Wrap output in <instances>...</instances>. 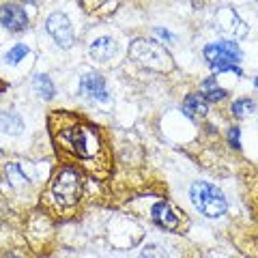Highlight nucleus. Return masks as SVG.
Segmentation results:
<instances>
[{
    "label": "nucleus",
    "instance_id": "2",
    "mask_svg": "<svg viewBox=\"0 0 258 258\" xmlns=\"http://www.w3.org/2000/svg\"><path fill=\"white\" fill-rule=\"evenodd\" d=\"M189 198L194 207L198 209L205 217H222L228 209V203H226V196L222 194V189H217L215 185L207 183V181H196L189 187Z\"/></svg>",
    "mask_w": 258,
    "mask_h": 258
},
{
    "label": "nucleus",
    "instance_id": "10",
    "mask_svg": "<svg viewBox=\"0 0 258 258\" xmlns=\"http://www.w3.org/2000/svg\"><path fill=\"white\" fill-rule=\"evenodd\" d=\"M151 217H153V222L157 226H161L164 230H179V226H181L179 213L174 211V207L168 203V200H161V203H157L153 207Z\"/></svg>",
    "mask_w": 258,
    "mask_h": 258
},
{
    "label": "nucleus",
    "instance_id": "19",
    "mask_svg": "<svg viewBox=\"0 0 258 258\" xmlns=\"http://www.w3.org/2000/svg\"><path fill=\"white\" fill-rule=\"evenodd\" d=\"M140 258H170V254H168L166 249L161 245H157V243H149V245L142 247Z\"/></svg>",
    "mask_w": 258,
    "mask_h": 258
},
{
    "label": "nucleus",
    "instance_id": "14",
    "mask_svg": "<svg viewBox=\"0 0 258 258\" xmlns=\"http://www.w3.org/2000/svg\"><path fill=\"white\" fill-rule=\"evenodd\" d=\"M32 91L41 97V99H52V97L56 95V88L52 84V80H50V76H45V74L35 76V80H32Z\"/></svg>",
    "mask_w": 258,
    "mask_h": 258
},
{
    "label": "nucleus",
    "instance_id": "13",
    "mask_svg": "<svg viewBox=\"0 0 258 258\" xmlns=\"http://www.w3.org/2000/svg\"><path fill=\"white\" fill-rule=\"evenodd\" d=\"M200 95H203L205 101H222L226 97V91L217 84L215 78H207L203 84H200Z\"/></svg>",
    "mask_w": 258,
    "mask_h": 258
},
{
    "label": "nucleus",
    "instance_id": "5",
    "mask_svg": "<svg viewBox=\"0 0 258 258\" xmlns=\"http://www.w3.org/2000/svg\"><path fill=\"white\" fill-rule=\"evenodd\" d=\"M50 191H52L54 203L58 207H62V209L74 207V205H78L80 191H82V176H80L76 168L64 166L54 174Z\"/></svg>",
    "mask_w": 258,
    "mask_h": 258
},
{
    "label": "nucleus",
    "instance_id": "22",
    "mask_svg": "<svg viewBox=\"0 0 258 258\" xmlns=\"http://www.w3.org/2000/svg\"><path fill=\"white\" fill-rule=\"evenodd\" d=\"M3 258H20V256H18V254H15V252H9V254H5Z\"/></svg>",
    "mask_w": 258,
    "mask_h": 258
},
{
    "label": "nucleus",
    "instance_id": "6",
    "mask_svg": "<svg viewBox=\"0 0 258 258\" xmlns=\"http://www.w3.org/2000/svg\"><path fill=\"white\" fill-rule=\"evenodd\" d=\"M78 93L86 97V99H93L99 103H110V93H108L106 80H103V76L95 74V71H88V74L80 78Z\"/></svg>",
    "mask_w": 258,
    "mask_h": 258
},
{
    "label": "nucleus",
    "instance_id": "8",
    "mask_svg": "<svg viewBox=\"0 0 258 258\" xmlns=\"http://www.w3.org/2000/svg\"><path fill=\"white\" fill-rule=\"evenodd\" d=\"M0 24L11 32H22L28 26V15L20 5L7 3V5L0 7Z\"/></svg>",
    "mask_w": 258,
    "mask_h": 258
},
{
    "label": "nucleus",
    "instance_id": "4",
    "mask_svg": "<svg viewBox=\"0 0 258 258\" xmlns=\"http://www.w3.org/2000/svg\"><path fill=\"white\" fill-rule=\"evenodd\" d=\"M205 58L215 74H220V71H232V74L241 76L239 62L243 58V52H241V47L235 41H230V39L205 45Z\"/></svg>",
    "mask_w": 258,
    "mask_h": 258
},
{
    "label": "nucleus",
    "instance_id": "9",
    "mask_svg": "<svg viewBox=\"0 0 258 258\" xmlns=\"http://www.w3.org/2000/svg\"><path fill=\"white\" fill-rule=\"evenodd\" d=\"M215 22H217V26H220L224 32H228V35H232V37H243V35H247L245 24L241 22L237 11L230 9V7H222V9L215 13Z\"/></svg>",
    "mask_w": 258,
    "mask_h": 258
},
{
    "label": "nucleus",
    "instance_id": "7",
    "mask_svg": "<svg viewBox=\"0 0 258 258\" xmlns=\"http://www.w3.org/2000/svg\"><path fill=\"white\" fill-rule=\"evenodd\" d=\"M47 32L52 35V39L60 47H71L76 43V35H74V26H71L69 18L64 13H52L45 22Z\"/></svg>",
    "mask_w": 258,
    "mask_h": 258
},
{
    "label": "nucleus",
    "instance_id": "15",
    "mask_svg": "<svg viewBox=\"0 0 258 258\" xmlns=\"http://www.w3.org/2000/svg\"><path fill=\"white\" fill-rule=\"evenodd\" d=\"M0 129H3L5 134L18 136V134H22L24 123H22V118L15 114V112H0Z\"/></svg>",
    "mask_w": 258,
    "mask_h": 258
},
{
    "label": "nucleus",
    "instance_id": "17",
    "mask_svg": "<svg viewBox=\"0 0 258 258\" xmlns=\"http://www.w3.org/2000/svg\"><path fill=\"white\" fill-rule=\"evenodd\" d=\"M28 52H30V50H28V47L24 45V43L13 45L11 50L5 54V62H7V64H18L20 60H24V58H26V56H28Z\"/></svg>",
    "mask_w": 258,
    "mask_h": 258
},
{
    "label": "nucleus",
    "instance_id": "23",
    "mask_svg": "<svg viewBox=\"0 0 258 258\" xmlns=\"http://www.w3.org/2000/svg\"><path fill=\"white\" fill-rule=\"evenodd\" d=\"M254 86H256V88H258V76H256V78H254Z\"/></svg>",
    "mask_w": 258,
    "mask_h": 258
},
{
    "label": "nucleus",
    "instance_id": "20",
    "mask_svg": "<svg viewBox=\"0 0 258 258\" xmlns=\"http://www.w3.org/2000/svg\"><path fill=\"white\" fill-rule=\"evenodd\" d=\"M228 142L232 149H241V134H239V127H230L228 129Z\"/></svg>",
    "mask_w": 258,
    "mask_h": 258
},
{
    "label": "nucleus",
    "instance_id": "21",
    "mask_svg": "<svg viewBox=\"0 0 258 258\" xmlns=\"http://www.w3.org/2000/svg\"><path fill=\"white\" fill-rule=\"evenodd\" d=\"M155 32H157V35L159 37H164V39H168V41H172V35H170V32H168V30H164V28H155Z\"/></svg>",
    "mask_w": 258,
    "mask_h": 258
},
{
    "label": "nucleus",
    "instance_id": "11",
    "mask_svg": "<svg viewBox=\"0 0 258 258\" xmlns=\"http://www.w3.org/2000/svg\"><path fill=\"white\" fill-rule=\"evenodd\" d=\"M114 54H116V41L112 37L95 39L91 43V47H88V56H91L95 62H108Z\"/></svg>",
    "mask_w": 258,
    "mask_h": 258
},
{
    "label": "nucleus",
    "instance_id": "1",
    "mask_svg": "<svg viewBox=\"0 0 258 258\" xmlns=\"http://www.w3.org/2000/svg\"><path fill=\"white\" fill-rule=\"evenodd\" d=\"M54 136L60 149L69 151L78 159H95L101 153V138L97 129L76 118H69V123L62 125L60 132H56Z\"/></svg>",
    "mask_w": 258,
    "mask_h": 258
},
{
    "label": "nucleus",
    "instance_id": "16",
    "mask_svg": "<svg viewBox=\"0 0 258 258\" xmlns=\"http://www.w3.org/2000/svg\"><path fill=\"white\" fill-rule=\"evenodd\" d=\"M230 112H232V114H235L237 118H243V116H247V114H252V112H254V101L247 99V97H241V99L232 101Z\"/></svg>",
    "mask_w": 258,
    "mask_h": 258
},
{
    "label": "nucleus",
    "instance_id": "12",
    "mask_svg": "<svg viewBox=\"0 0 258 258\" xmlns=\"http://www.w3.org/2000/svg\"><path fill=\"white\" fill-rule=\"evenodd\" d=\"M183 112H185V116H187V118L198 120V118L207 116L209 106H207V101L203 99V95L191 93V95L185 97V101H183Z\"/></svg>",
    "mask_w": 258,
    "mask_h": 258
},
{
    "label": "nucleus",
    "instance_id": "3",
    "mask_svg": "<svg viewBox=\"0 0 258 258\" xmlns=\"http://www.w3.org/2000/svg\"><path fill=\"white\" fill-rule=\"evenodd\" d=\"M129 56L138 64L153 71H170L174 67L172 56L164 50V45H159L157 41H149V39H136V41H132Z\"/></svg>",
    "mask_w": 258,
    "mask_h": 258
},
{
    "label": "nucleus",
    "instance_id": "18",
    "mask_svg": "<svg viewBox=\"0 0 258 258\" xmlns=\"http://www.w3.org/2000/svg\"><path fill=\"white\" fill-rule=\"evenodd\" d=\"M5 172H7V179H9L13 185H20V183H26L28 181V176L22 172V168L18 164H7Z\"/></svg>",
    "mask_w": 258,
    "mask_h": 258
}]
</instances>
